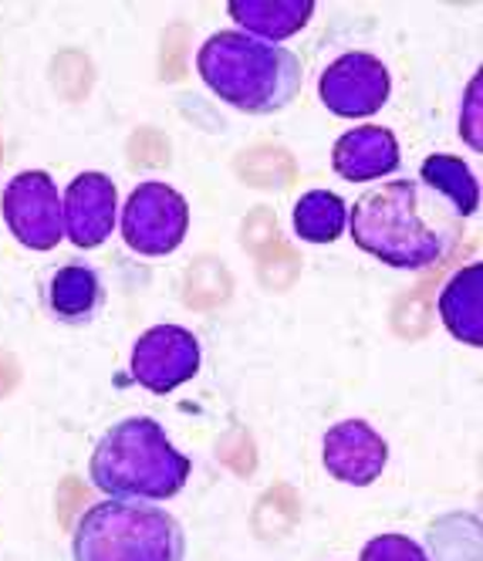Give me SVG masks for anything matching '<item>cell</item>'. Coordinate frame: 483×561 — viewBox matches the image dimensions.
I'll return each mask as SVG.
<instances>
[{"label": "cell", "mask_w": 483, "mask_h": 561, "mask_svg": "<svg viewBox=\"0 0 483 561\" xmlns=\"http://www.w3.org/2000/svg\"><path fill=\"white\" fill-rule=\"evenodd\" d=\"M423 183L429 190H436L439 196L450 199V207L460 214V217H470L476 214V204H480V186L470 173V167L457 156H447V152H436L429 156L423 170H419Z\"/></svg>", "instance_id": "2e32d148"}, {"label": "cell", "mask_w": 483, "mask_h": 561, "mask_svg": "<svg viewBox=\"0 0 483 561\" xmlns=\"http://www.w3.org/2000/svg\"><path fill=\"white\" fill-rule=\"evenodd\" d=\"M115 183L105 173H82L74 176L65 190L61 199V220H65V233L74 248L92 251L102 240H108L112 227H115Z\"/></svg>", "instance_id": "30bf717a"}, {"label": "cell", "mask_w": 483, "mask_h": 561, "mask_svg": "<svg viewBox=\"0 0 483 561\" xmlns=\"http://www.w3.org/2000/svg\"><path fill=\"white\" fill-rule=\"evenodd\" d=\"M180 520L146 501H99L74 525L71 561H183Z\"/></svg>", "instance_id": "277c9868"}, {"label": "cell", "mask_w": 483, "mask_h": 561, "mask_svg": "<svg viewBox=\"0 0 483 561\" xmlns=\"http://www.w3.org/2000/svg\"><path fill=\"white\" fill-rule=\"evenodd\" d=\"M189 227V207L183 193L166 183H142L133 190L123 210V237L142 257L173 254Z\"/></svg>", "instance_id": "5b68a950"}, {"label": "cell", "mask_w": 483, "mask_h": 561, "mask_svg": "<svg viewBox=\"0 0 483 561\" xmlns=\"http://www.w3.org/2000/svg\"><path fill=\"white\" fill-rule=\"evenodd\" d=\"M355 244L395 271H423L447 251V233H439L419 210V186L413 180H392L369 190L348 210Z\"/></svg>", "instance_id": "3957f363"}, {"label": "cell", "mask_w": 483, "mask_h": 561, "mask_svg": "<svg viewBox=\"0 0 483 561\" xmlns=\"http://www.w3.org/2000/svg\"><path fill=\"white\" fill-rule=\"evenodd\" d=\"M199 358L204 355H199V342L189 329L156 325L136 339L129 373L142 389L166 396L199 373Z\"/></svg>", "instance_id": "ba28073f"}, {"label": "cell", "mask_w": 483, "mask_h": 561, "mask_svg": "<svg viewBox=\"0 0 483 561\" xmlns=\"http://www.w3.org/2000/svg\"><path fill=\"white\" fill-rule=\"evenodd\" d=\"M321 463L352 488H369L389 463V444L366 420H342L321 439Z\"/></svg>", "instance_id": "9c48e42d"}, {"label": "cell", "mask_w": 483, "mask_h": 561, "mask_svg": "<svg viewBox=\"0 0 483 561\" xmlns=\"http://www.w3.org/2000/svg\"><path fill=\"white\" fill-rule=\"evenodd\" d=\"M392 92L389 68L369 51H348L335 58L318 78V99L332 115L366 118L376 115Z\"/></svg>", "instance_id": "52a82bcc"}, {"label": "cell", "mask_w": 483, "mask_h": 561, "mask_svg": "<svg viewBox=\"0 0 483 561\" xmlns=\"http://www.w3.org/2000/svg\"><path fill=\"white\" fill-rule=\"evenodd\" d=\"M102 301H105V291H102L95 267L71 261L55 271L48 285V305L65 325H89L99 314Z\"/></svg>", "instance_id": "5bb4252c"}, {"label": "cell", "mask_w": 483, "mask_h": 561, "mask_svg": "<svg viewBox=\"0 0 483 561\" xmlns=\"http://www.w3.org/2000/svg\"><path fill=\"white\" fill-rule=\"evenodd\" d=\"M227 14L244 34L277 45L285 37H295L314 18V4L311 0H237L227 8Z\"/></svg>", "instance_id": "7c38bea8"}, {"label": "cell", "mask_w": 483, "mask_h": 561, "mask_svg": "<svg viewBox=\"0 0 483 561\" xmlns=\"http://www.w3.org/2000/svg\"><path fill=\"white\" fill-rule=\"evenodd\" d=\"M189 457L180 454L152 416L115 423L92 450V484L115 501H170L189 480Z\"/></svg>", "instance_id": "7a4b0ae2"}, {"label": "cell", "mask_w": 483, "mask_h": 561, "mask_svg": "<svg viewBox=\"0 0 483 561\" xmlns=\"http://www.w3.org/2000/svg\"><path fill=\"white\" fill-rule=\"evenodd\" d=\"M483 267L470 264L460 274L450 277V285L439 295V318L450 329L453 339H460L470 348H480L483 342Z\"/></svg>", "instance_id": "4fadbf2b"}, {"label": "cell", "mask_w": 483, "mask_h": 561, "mask_svg": "<svg viewBox=\"0 0 483 561\" xmlns=\"http://www.w3.org/2000/svg\"><path fill=\"white\" fill-rule=\"evenodd\" d=\"M0 214H4L8 230L31 251H51L65 237L58 186L42 170L18 173L4 186V196H0Z\"/></svg>", "instance_id": "8992f818"}, {"label": "cell", "mask_w": 483, "mask_h": 561, "mask_svg": "<svg viewBox=\"0 0 483 561\" xmlns=\"http://www.w3.org/2000/svg\"><path fill=\"white\" fill-rule=\"evenodd\" d=\"M291 227L308 244H335L348 227V207L332 190H308L291 210Z\"/></svg>", "instance_id": "9a60e30c"}, {"label": "cell", "mask_w": 483, "mask_h": 561, "mask_svg": "<svg viewBox=\"0 0 483 561\" xmlns=\"http://www.w3.org/2000/svg\"><path fill=\"white\" fill-rule=\"evenodd\" d=\"M204 85L244 115H271L288 108L298 92L304 65L295 51L257 42L244 31H217L196 51Z\"/></svg>", "instance_id": "6da1fadb"}, {"label": "cell", "mask_w": 483, "mask_h": 561, "mask_svg": "<svg viewBox=\"0 0 483 561\" xmlns=\"http://www.w3.org/2000/svg\"><path fill=\"white\" fill-rule=\"evenodd\" d=\"M399 142L382 126H358L338 136L332 149V170L348 183H372L399 170Z\"/></svg>", "instance_id": "8fae6325"}, {"label": "cell", "mask_w": 483, "mask_h": 561, "mask_svg": "<svg viewBox=\"0 0 483 561\" xmlns=\"http://www.w3.org/2000/svg\"><path fill=\"white\" fill-rule=\"evenodd\" d=\"M358 561H429L426 551L406 535H379L366 541Z\"/></svg>", "instance_id": "e0dca14e"}]
</instances>
